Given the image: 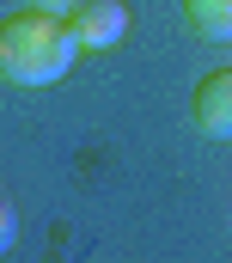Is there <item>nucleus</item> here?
I'll return each instance as SVG.
<instances>
[{
	"mask_svg": "<svg viewBox=\"0 0 232 263\" xmlns=\"http://www.w3.org/2000/svg\"><path fill=\"white\" fill-rule=\"evenodd\" d=\"M67 25H73L80 49H116L128 37V25H134V6L128 0H80L67 12Z\"/></svg>",
	"mask_w": 232,
	"mask_h": 263,
	"instance_id": "2",
	"label": "nucleus"
},
{
	"mask_svg": "<svg viewBox=\"0 0 232 263\" xmlns=\"http://www.w3.org/2000/svg\"><path fill=\"white\" fill-rule=\"evenodd\" d=\"M25 6H43V12H61V18H67V12H73L80 0H25Z\"/></svg>",
	"mask_w": 232,
	"mask_h": 263,
	"instance_id": "6",
	"label": "nucleus"
},
{
	"mask_svg": "<svg viewBox=\"0 0 232 263\" xmlns=\"http://www.w3.org/2000/svg\"><path fill=\"white\" fill-rule=\"evenodd\" d=\"M183 18L196 37L208 43H232V0H183Z\"/></svg>",
	"mask_w": 232,
	"mask_h": 263,
	"instance_id": "4",
	"label": "nucleus"
},
{
	"mask_svg": "<svg viewBox=\"0 0 232 263\" xmlns=\"http://www.w3.org/2000/svg\"><path fill=\"white\" fill-rule=\"evenodd\" d=\"M12 245H18V208H12V196H6V190H0V257H6Z\"/></svg>",
	"mask_w": 232,
	"mask_h": 263,
	"instance_id": "5",
	"label": "nucleus"
},
{
	"mask_svg": "<svg viewBox=\"0 0 232 263\" xmlns=\"http://www.w3.org/2000/svg\"><path fill=\"white\" fill-rule=\"evenodd\" d=\"M80 62V37L61 12L18 6L0 18V80L12 86H55Z\"/></svg>",
	"mask_w": 232,
	"mask_h": 263,
	"instance_id": "1",
	"label": "nucleus"
},
{
	"mask_svg": "<svg viewBox=\"0 0 232 263\" xmlns=\"http://www.w3.org/2000/svg\"><path fill=\"white\" fill-rule=\"evenodd\" d=\"M189 123L208 135V141H232V67L196 80V92H189Z\"/></svg>",
	"mask_w": 232,
	"mask_h": 263,
	"instance_id": "3",
	"label": "nucleus"
}]
</instances>
